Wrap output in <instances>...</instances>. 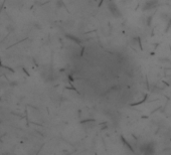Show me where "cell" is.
<instances>
[{
  "label": "cell",
  "mask_w": 171,
  "mask_h": 155,
  "mask_svg": "<svg viewBox=\"0 0 171 155\" xmlns=\"http://www.w3.org/2000/svg\"><path fill=\"white\" fill-rule=\"evenodd\" d=\"M154 152H155V149L150 144H144L141 147V153L143 155H153Z\"/></svg>",
  "instance_id": "6da1fadb"
}]
</instances>
